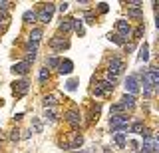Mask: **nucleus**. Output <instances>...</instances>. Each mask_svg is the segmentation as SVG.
<instances>
[{
    "instance_id": "20e7f679",
    "label": "nucleus",
    "mask_w": 159,
    "mask_h": 153,
    "mask_svg": "<svg viewBox=\"0 0 159 153\" xmlns=\"http://www.w3.org/2000/svg\"><path fill=\"white\" fill-rule=\"evenodd\" d=\"M116 30L119 32L117 36L121 38L123 42H127V38L131 36V26H129V22H125V20H117L116 22Z\"/></svg>"
},
{
    "instance_id": "b1692460",
    "label": "nucleus",
    "mask_w": 159,
    "mask_h": 153,
    "mask_svg": "<svg viewBox=\"0 0 159 153\" xmlns=\"http://www.w3.org/2000/svg\"><path fill=\"white\" fill-rule=\"evenodd\" d=\"M48 76H50V72H48V68H42L40 70V83H46V80H48Z\"/></svg>"
},
{
    "instance_id": "f257e3e1",
    "label": "nucleus",
    "mask_w": 159,
    "mask_h": 153,
    "mask_svg": "<svg viewBox=\"0 0 159 153\" xmlns=\"http://www.w3.org/2000/svg\"><path fill=\"white\" fill-rule=\"evenodd\" d=\"M159 149V139L155 133H149L147 137H143V147L139 153H157Z\"/></svg>"
},
{
    "instance_id": "a211bd4d",
    "label": "nucleus",
    "mask_w": 159,
    "mask_h": 153,
    "mask_svg": "<svg viewBox=\"0 0 159 153\" xmlns=\"http://www.w3.org/2000/svg\"><path fill=\"white\" fill-rule=\"evenodd\" d=\"M143 129H145V127H143V121H135L131 127H129V133H137V135H141Z\"/></svg>"
},
{
    "instance_id": "2f4dec72",
    "label": "nucleus",
    "mask_w": 159,
    "mask_h": 153,
    "mask_svg": "<svg viewBox=\"0 0 159 153\" xmlns=\"http://www.w3.org/2000/svg\"><path fill=\"white\" fill-rule=\"evenodd\" d=\"M129 16H133V18H139V16H141V10H129Z\"/></svg>"
},
{
    "instance_id": "f3484780",
    "label": "nucleus",
    "mask_w": 159,
    "mask_h": 153,
    "mask_svg": "<svg viewBox=\"0 0 159 153\" xmlns=\"http://www.w3.org/2000/svg\"><path fill=\"white\" fill-rule=\"evenodd\" d=\"M74 28V18H64L62 24H60V30H64V32H70Z\"/></svg>"
},
{
    "instance_id": "9b49d317",
    "label": "nucleus",
    "mask_w": 159,
    "mask_h": 153,
    "mask_svg": "<svg viewBox=\"0 0 159 153\" xmlns=\"http://www.w3.org/2000/svg\"><path fill=\"white\" fill-rule=\"evenodd\" d=\"M72 70H74V62H72V60H62V62L58 64V72L64 74V76L72 74Z\"/></svg>"
},
{
    "instance_id": "e433bc0d",
    "label": "nucleus",
    "mask_w": 159,
    "mask_h": 153,
    "mask_svg": "<svg viewBox=\"0 0 159 153\" xmlns=\"http://www.w3.org/2000/svg\"><path fill=\"white\" fill-rule=\"evenodd\" d=\"M0 145H2V139H0Z\"/></svg>"
},
{
    "instance_id": "6e6552de",
    "label": "nucleus",
    "mask_w": 159,
    "mask_h": 153,
    "mask_svg": "<svg viewBox=\"0 0 159 153\" xmlns=\"http://www.w3.org/2000/svg\"><path fill=\"white\" fill-rule=\"evenodd\" d=\"M121 70H123V60L121 58H113L111 62H109V76H117V74H121Z\"/></svg>"
},
{
    "instance_id": "a878e982",
    "label": "nucleus",
    "mask_w": 159,
    "mask_h": 153,
    "mask_svg": "<svg viewBox=\"0 0 159 153\" xmlns=\"http://www.w3.org/2000/svg\"><path fill=\"white\" fill-rule=\"evenodd\" d=\"M46 64H48L50 68H58V64H60V60H58L56 56H50L48 60H46Z\"/></svg>"
},
{
    "instance_id": "7ed1b4c3",
    "label": "nucleus",
    "mask_w": 159,
    "mask_h": 153,
    "mask_svg": "<svg viewBox=\"0 0 159 153\" xmlns=\"http://www.w3.org/2000/svg\"><path fill=\"white\" fill-rule=\"evenodd\" d=\"M109 127H111L113 131L116 129H129V117L125 113H121V115H111L109 117Z\"/></svg>"
},
{
    "instance_id": "4468645a",
    "label": "nucleus",
    "mask_w": 159,
    "mask_h": 153,
    "mask_svg": "<svg viewBox=\"0 0 159 153\" xmlns=\"http://www.w3.org/2000/svg\"><path fill=\"white\" fill-rule=\"evenodd\" d=\"M28 86H30L28 82H18V83H14V93H18V96L26 93V92H28Z\"/></svg>"
},
{
    "instance_id": "cd10ccee",
    "label": "nucleus",
    "mask_w": 159,
    "mask_h": 153,
    "mask_svg": "<svg viewBox=\"0 0 159 153\" xmlns=\"http://www.w3.org/2000/svg\"><path fill=\"white\" fill-rule=\"evenodd\" d=\"M76 86H78L76 80H70V82L66 83V90H68V92H74V90H76Z\"/></svg>"
},
{
    "instance_id": "1a4fd4ad",
    "label": "nucleus",
    "mask_w": 159,
    "mask_h": 153,
    "mask_svg": "<svg viewBox=\"0 0 159 153\" xmlns=\"http://www.w3.org/2000/svg\"><path fill=\"white\" fill-rule=\"evenodd\" d=\"M66 121H68L72 127H78L80 121H82V117H80V113H78L76 110H70V111L66 113Z\"/></svg>"
},
{
    "instance_id": "f704fd0d",
    "label": "nucleus",
    "mask_w": 159,
    "mask_h": 153,
    "mask_svg": "<svg viewBox=\"0 0 159 153\" xmlns=\"http://www.w3.org/2000/svg\"><path fill=\"white\" fill-rule=\"evenodd\" d=\"M129 145L133 147V149H139V145H137V141H129Z\"/></svg>"
},
{
    "instance_id": "0eeeda50",
    "label": "nucleus",
    "mask_w": 159,
    "mask_h": 153,
    "mask_svg": "<svg viewBox=\"0 0 159 153\" xmlns=\"http://www.w3.org/2000/svg\"><path fill=\"white\" fill-rule=\"evenodd\" d=\"M127 133H129V129H116V131H113V141L117 143V147H125Z\"/></svg>"
},
{
    "instance_id": "393cba45",
    "label": "nucleus",
    "mask_w": 159,
    "mask_h": 153,
    "mask_svg": "<svg viewBox=\"0 0 159 153\" xmlns=\"http://www.w3.org/2000/svg\"><path fill=\"white\" fill-rule=\"evenodd\" d=\"M34 60H36V50H28L26 52V60H24V62L30 64V62H34Z\"/></svg>"
},
{
    "instance_id": "5701e85b",
    "label": "nucleus",
    "mask_w": 159,
    "mask_h": 153,
    "mask_svg": "<svg viewBox=\"0 0 159 153\" xmlns=\"http://www.w3.org/2000/svg\"><path fill=\"white\" fill-rule=\"evenodd\" d=\"M30 131H32V133H40V131H42V123H40V119H34V121H32Z\"/></svg>"
},
{
    "instance_id": "bb28decb",
    "label": "nucleus",
    "mask_w": 159,
    "mask_h": 153,
    "mask_svg": "<svg viewBox=\"0 0 159 153\" xmlns=\"http://www.w3.org/2000/svg\"><path fill=\"white\" fill-rule=\"evenodd\" d=\"M74 30H76L80 36H82L84 34V28H82V20H76V18H74Z\"/></svg>"
},
{
    "instance_id": "c85d7f7f",
    "label": "nucleus",
    "mask_w": 159,
    "mask_h": 153,
    "mask_svg": "<svg viewBox=\"0 0 159 153\" xmlns=\"http://www.w3.org/2000/svg\"><path fill=\"white\" fill-rule=\"evenodd\" d=\"M109 40H111V42H116V44H125V42L121 40V38L117 36V34H109Z\"/></svg>"
},
{
    "instance_id": "2eb2a0df",
    "label": "nucleus",
    "mask_w": 159,
    "mask_h": 153,
    "mask_svg": "<svg viewBox=\"0 0 159 153\" xmlns=\"http://www.w3.org/2000/svg\"><path fill=\"white\" fill-rule=\"evenodd\" d=\"M137 60H139V62H147V60H149V46H147V44H143V46L139 48Z\"/></svg>"
},
{
    "instance_id": "dca6fc26",
    "label": "nucleus",
    "mask_w": 159,
    "mask_h": 153,
    "mask_svg": "<svg viewBox=\"0 0 159 153\" xmlns=\"http://www.w3.org/2000/svg\"><path fill=\"white\" fill-rule=\"evenodd\" d=\"M50 46L56 48V50H64V48H68V42L62 40V38H54V40L50 42Z\"/></svg>"
},
{
    "instance_id": "7c9ffc66",
    "label": "nucleus",
    "mask_w": 159,
    "mask_h": 153,
    "mask_svg": "<svg viewBox=\"0 0 159 153\" xmlns=\"http://www.w3.org/2000/svg\"><path fill=\"white\" fill-rule=\"evenodd\" d=\"M143 32H145V26H143V24H141V26H139L137 30H135V34H133V36H135V38H139V36H141Z\"/></svg>"
},
{
    "instance_id": "4be33fe9",
    "label": "nucleus",
    "mask_w": 159,
    "mask_h": 153,
    "mask_svg": "<svg viewBox=\"0 0 159 153\" xmlns=\"http://www.w3.org/2000/svg\"><path fill=\"white\" fill-rule=\"evenodd\" d=\"M123 111H125V110H123V107L119 106V103H116V106H111V110H109V113H111V115H121Z\"/></svg>"
},
{
    "instance_id": "423d86ee",
    "label": "nucleus",
    "mask_w": 159,
    "mask_h": 153,
    "mask_svg": "<svg viewBox=\"0 0 159 153\" xmlns=\"http://www.w3.org/2000/svg\"><path fill=\"white\" fill-rule=\"evenodd\" d=\"M125 93H131V96H135L139 92V82H137V74H131V76H127L125 80Z\"/></svg>"
},
{
    "instance_id": "ddd939ff",
    "label": "nucleus",
    "mask_w": 159,
    "mask_h": 153,
    "mask_svg": "<svg viewBox=\"0 0 159 153\" xmlns=\"http://www.w3.org/2000/svg\"><path fill=\"white\" fill-rule=\"evenodd\" d=\"M82 143H84V137L80 135V133H72V141H70L68 149H80V147H82Z\"/></svg>"
},
{
    "instance_id": "9d476101",
    "label": "nucleus",
    "mask_w": 159,
    "mask_h": 153,
    "mask_svg": "<svg viewBox=\"0 0 159 153\" xmlns=\"http://www.w3.org/2000/svg\"><path fill=\"white\" fill-rule=\"evenodd\" d=\"M119 106H121L123 110H133V107H135V96L125 93V96L121 97V103H119Z\"/></svg>"
},
{
    "instance_id": "aec40b11",
    "label": "nucleus",
    "mask_w": 159,
    "mask_h": 153,
    "mask_svg": "<svg viewBox=\"0 0 159 153\" xmlns=\"http://www.w3.org/2000/svg\"><path fill=\"white\" fill-rule=\"evenodd\" d=\"M44 119L50 121V123H54V121H56V111H54L52 107H50V110H46V111H44Z\"/></svg>"
},
{
    "instance_id": "39448f33",
    "label": "nucleus",
    "mask_w": 159,
    "mask_h": 153,
    "mask_svg": "<svg viewBox=\"0 0 159 153\" xmlns=\"http://www.w3.org/2000/svg\"><path fill=\"white\" fill-rule=\"evenodd\" d=\"M113 88H116V83H111V82L103 80V82H99L98 86H96L93 93H96V96H107V93H111V92H113Z\"/></svg>"
},
{
    "instance_id": "6ab92c4d",
    "label": "nucleus",
    "mask_w": 159,
    "mask_h": 153,
    "mask_svg": "<svg viewBox=\"0 0 159 153\" xmlns=\"http://www.w3.org/2000/svg\"><path fill=\"white\" fill-rule=\"evenodd\" d=\"M24 22H28V24H32V22H36V12H34V10H26V12H24Z\"/></svg>"
},
{
    "instance_id": "412c9836",
    "label": "nucleus",
    "mask_w": 159,
    "mask_h": 153,
    "mask_svg": "<svg viewBox=\"0 0 159 153\" xmlns=\"http://www.w3.org/2000/svg\"><path fill=\"white\" fill-rule=\"evenodd\" d=\"M56 100H58V96H46L44 97V107H52V106H56Z\"/></svg>"
},
{
    "instance_id": "473e14b6",
    "label": "nucleus",
    "mask_w": 159,
    "mask_h": 153,
    "mask_svg": "<svg viewBox=\"0 0 159 153\" xmlns=\"http://www.w3.org/2000/svg\"><path fill=\"white\" fill-rule=\"evenodd\" d=\"M68 6H70L68 2H62V4H58V8H60L62 12H66V10H68Z\"/></svg>"
},
{
    "instance_id": "c756f323",
    "label": "nucleus",
    "mask_w": 159,
    "mask_h": 153,
    "mask_svg": "<svg viewBox=\"0 0 159 153\" xmlns=\"http://www.w3.org/2000/svg\"><path fill=\"white\" fill-rule=\"evenodd\" d=\"M10 139H12V141H18L20 139V131L18 129H12V131H10Z\"/></svg>"
},
{
    "instance_id": "f03ea898",
    "label": "nucleus",
    "mask_w": 159,
    "mask_h": 153,
    "mask_svg": "<svg viewBox=\"0 0 159 153\" xmlns=\"http://www.w3.org/2000/svg\"><path fill=\"white\" fill-rule=\"evenodd\" d=\"M54 10H56V4H52V2L42 4L40 12L36 14V20H40L42 24H48L50 20H52V14H54Z\"/></svg>"
},
{
    "instance_id": "f8f14e48",
    "label": "nucleus",
    "mask_w": 159,
    "mask_h": 153,
    "mask_svg": "<svg viewBox=\"0 0 159 153\" xmlns=\"http://www.w3.org/2000/svg\"><path fill=\"white\" fill-rule=\"evenodd\" d=\"M12 72L18 74V76H26V74L30 72V64H26V62H18V64H14V66H12Z\"/></svg>"
},
{
    "instance_id": "c9c22d12",
    "label": "nucleus",
    "mask_w": 159,
    "mask_h": 153,
    "mask_svg": "<svg viewBox=\"0 0 159 153\" xmlns=\"http://www.w3.org/2000/svg\"><path fill=\"white\" fill-rule=\"evenodd\" d=\"M0 30H2V16H0Z\"/></svg>"
},
{
    "instance_id": "72a5a7b5",
    "label": "nucleus",
    "mask_w": 159,
    "mask_h": 153,
    "mask_svg": "<svg viewBox=\"0 0 159 153\" xmlns=\"http://www.w3.org/2000/svg\"><path fill=\"white\" fill-rule=\"evenodd\" d=\"M98 6H99V12H107V4H106V2L98 4Z\"/></svg>"
}]
</instances>
